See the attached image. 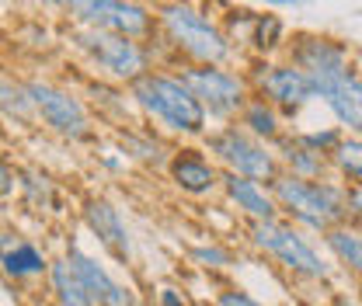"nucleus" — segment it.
Returning <instances> with one entry per match:
<instances>
[{
  "instance_id": "obj_1",
  "label": "nucleus",
  "mask_w": 362,
  "mask_h": 306,
  "mask_svg": "<svg viewBox=\"0 0 362 306\" xmlns=\"http://www.w3.org/2000/svg\"><path fill=\"white\" fill-rule=\"evenodd\" d=\"M269 188L275 195V206H279L282 219H289L303 233L324 237L327 230L349 223V184H341L334 175L324 177V181L279 175Z\"/></svg>"
},
{
  "instance_id": "obj_2",
  "label": "nucleus",
  "mask_w": 362,
  "mask_h": 306,
  "mask_svg": "<svg viewBox=\"0 0 362 306\" xmlns=\"http://www.w3.org/2000/svg\"><path fill=\"white\" fill-rule=\"evenodd\" d=\"M129 94L143 108V115L153 119L160 129L178 132V136H206L209 132V115L199 105V98L192 94V88L181 81V73L150 70L129 84Z\"/></svg>"
},
{
  "instance_id": "obj_3",
  "label": "nucleus",
  "mask_w": 362,
  "mask_h": 306,
  "mask_svg": "<svg viewBox=\"0 0 362 306\" xmlns=\"http://www.w3.org/2000/svg\"><path fill=\"white\" fill-rule=\"evenodd\" d=\"M251 244L269 254L272 261H279L289 275L303 278V282H327L331 278V261L310 244V237L293 226L289 219H269V223H251L247 230Z\"/></svg>"
},
{
  "instance_id": "obj_4",
  "label": "nucleus",
  "mask_w": 362,
  "mask_h": 306,
  "mask_svg": "<svg viewBox=\"0 0 362 306\" xmlns=\"http://www.w3.org/2000/svg\"><path fill=\"white\" fill-rule=\"evenodd\" d=\"M202 146L220 164L223 175H240L251 177V181H262V184H272L282 175V164H279L275 150L269 143L255 139L251 132H244L237 122H226V126H216L213 132H206Z\"/></svg>"
},
{
  "instance_id": "obj_5",
  "label": "nucleus",
  "mask_w": 362,
  "mask_h": 306,
  "mask_svg": "<svg viewBox=\"0 0 362 306\" xmlns=\"http://www.w3.org/2000/svg\"><path fill=\"white\" fill-rule=\"evenodd\" d=\"M160 28L168 32L171 45L181 56H188L192 66H223L233 45L202 11L188 4H164L160 7Z\"/></svg>"
},
{
  "instance_id": "obj_6",
  "label": "nucleus",
  "mask_w": 362,
  "mask_h": 306,
  "mask_svg": "<svg viewBox=\"0 0 362 306\" xmlns=\"http://www.w3.org/2000/svg\"><path fill=\"white\" fill-rule=\"evenodd\" d=\"M289 63H293L296 70H303V77L310 81L317 101H327L331 90L352 73L349 49L338 42V39L314 35V32L293 35V42H289Z\"/></svg>"
},
{
  "instance_id": "obj_7",
  "label": "nucleus",
  "mask_w": 362,
  "mask_h": 306,
  "mask_svg": "<svg viewBox=\"0 0 362 306\" xmlns=\"http://www.w3.org/2000/svg\"><path fill=\"white\" fill-rule=\"evenodd\" d=\"M181 81L192 88L199 98V105L206 108L209 119L216 122H237V115L244 112V105L251 101V81L244 73H233L226 66H181Z\"/></svg>"
},
{
  "instance_id": "obj_8",
  "label": "nucleus",
  "mask_w": 362,
  "mask_h": 306,
  "mask_svg": "<svg viewBox=\"0 0 362 306\" xmlns=\"http://www.w3.org/2000/svg\"><path fill=\"white\" fill-rule=\"evenodd\" d=\"M77 49L88 56L90 63L105 73H112L115 81H139L143 73H150V56L146 49L136 42V39H126L112 28H81L74 35Z\"/></svg>"
},
{
  "instance_id": "obj_9",
  "label": "nucleus",
  "mask_w": 362,
  "mask_h": 306,
  "mask_svg": "<svg viewBox=\"0 0 362 306\" xmlns=\"http://www.w3.org/2000/svg\"><path fill=\"white\" fill-rule=\"evenodd\" d=\"M32 101H35V112L49 129L63 139H88L90 136V119L84 112V105L63 88H52V84H42V81H32L25 84Z\"/></svg>"
},
{
  "instance_id": "obj_10",
  "label": "nucleus",
  "mask_w": 362,
  "mask_h": 306,
  "mask_svg": "<svg viewBox=\"0 0 362 306\" xmlns=\"http://www.w3.org/2000/svg\"><path fill=\"white\" fill-rule=\"evenodd\" d=\"M255 94H262L269 105H275L286 119H296L310 101H317L310 81L293 63H265L255 73Z\"/></svg>"
},
{
  "instance_id": "obj_11",
  "label": "nucleus",
  "mask_w": 362,
  "mask_h": 306,
  "mask_svg": "<svg viewBox=\"0 0 362 306\" xmlns=\"http://www.w3.org/2000/svg\"><path fill=\"white\" fill-rule=\"evenodd\" d=\"M168 177H171L175 188H181L192 199H206V195L220 192V184H223V171L206 153V146H181V150H175L168 157Z\"/></svg>"
},
{
  "instance_id": "obj_12",
  "label": "nucleus",
  "mask_w": 362,
  "mask_h": 306,
  "mask_svg": "<svg viewBox=\"0 0 362 306\" xmlns=\"http://www.w3.org/2000/svg\"><path fill=\"white\" fill-rule=\"evenodd\" d=\"M84 223L94 233V240L115 258L119 264H129L133 258V237L126 230V223L119 216V209L108 202V199H90L84 206Z\"/></svg>"
},
{
  "instance_id": "obj_13",
  "label": "nucleus",
  "mask_w": 362,
  "mask_h": 306,
  "mask_svg": "<svg viewBox=\"0 0 362 306\" xmlns=\"http://www.w3.org/2000/svg\"><path fill=\"white\" fill-rule=\"evenodd\" d=\"M223 199L251 223H269V219H282L279 206H275V195H272L269 184L262 181H251V177L240 175H223V184H220Z\"/></svg>"
},
{
  "instance_id": "obj_14",
  "label": "nucleus",
  "mask_w": 362,
  "mask_h": 306,
  "mask_svg": "<svg viewBox=\"0 0 362 306\" xmlns=\"http://www.w3.org/2000/svg\"><path fill=\"white\" fill-rule=\"evenodd\" d=\"M66 261L74 264V271L84 282V289H88V296L94 300V306H129V293L105 271V264H98L81 247H70L66 251Z\"/></svg>"
},
{
  "instance_id": "obj_15",
  "label": "nucleus",
  "mask_w": 362,
  "mask_h": 306,
  "mask_svg": "<svg viewBox=\"0 0 362 306\" xmlns=\"http://www.w3.org/2000/svg\"><path fill=\"white\" fill-rule=\"evenodd\" d=\"M275 157L282 164V175L303 177V181H324V177H331V160L314 153L310 146H303L293 132H286L275 143Z\"/></svg>"
},
{
  "instance_id": "obj_16",
  "label": "nucleus",
  "mask_w": 362,
  "mask_h": 306,
  "mask_svg": "<svg viewBox=\"0 0 362 306\" xmlns=\"http://www.w3.org/2000/svg\"><path fill=\"white\" fill-rule=\"evenodd\" d=\"M237 126L244 132H251L255 139H262V143H269L272 150H275V143L286 136V115L269 105L262 94H251V101L244 105V112L237 115Z\"/></svg>"
},
{
  "instance_id": "obj_17",
  "label": "nucleus",
  "mask_w": 362,
  "mask_h": 306,
  "mask_svg": "<svg viewBox=\"0 0 362 306\" xmlns=\"http://www.w3.org/2000/svg\"><path fill=\"white\" fill-rule=\"evenodd\" d=\"M324 105H327L334 122L349 136H362V73L359 70H352L338 88L331 90V98Z\"/></svg>"
},
{
  "instance_id": "obj_18",
  "label": "nucleus",
  "mask_w": 362,
  "mask_h": 306,
  "mask_svg": "<svg viewBox=\"0 0 362 306\" xmlns=\"http://www.w3.org/2000/svg\"><path fill=\"white\" fill-rule=\"evenodd\" d=\"M0 268L11 278H35V275H42L49 264H45L42 251L35 244H28L25 237L0 233Z\"/></svg>"
},
{
  "instance_id": "obj_19",
  "label": "nucleus",
  "mask_w": 362,
  "mask_h": 306,
  "mask_svg": "<svg viewBox=\"0 0 362 306\" xmlns=\"http://www.w3.org/2000/svg\"><path fill=\"white\" fill-rule=\"evenodd\" d=\"M324 247L334 258V264H341L345 271H352L356 278H362V230L352 223H341L334 230L324 233Z\"/></svg>"
},
{
  "instance_id": "obj_20",
  "label": "nucleus",
  "mask_w": 362,
  "mask_h": 306,
  "mask_svg": "<svg viewBox=\"0 0 362 306\" xmlns=\"http://www.w3.org/2000/svg\"><path fill=\"white\" fill-rule=\"evenodd\" d=\"M49 282H52V293H56V303L59 306H94V300L88 296L84 282L77 278L74 264L66 258L49 264Z\"/></svg>"
},
{
  "instance_id": "obj_21",
  "label": "nucleus",
  "mask_w": 362,
  "mask_h": 306,
  "mask_svg": "<svg viewBox=\"0 0 362 306\" xmlns=\"http://www.w3.org/2000/svg\"><path fill=\"white\" fill-rule=\"evenodd\" d=\"M331 175L338 177L341 184H349V188L362 184V136H349L345 132V139L331 153Z\"/></svg>"
},
{
  "instance_id": "obj_22",
  "label": "nucleus",
  "mask_w": 362,
  "mask_h": 306,
  "mask_svg": "<svg viewBox=\"0 0 362 306\" xmlns=\"http://www.w3.org/2000/svg\"><path fill=\"white\" fill-rule=\"evenodd\" d=\"M108 28L126 35V39H143V35H150V14H146V7H139L133 0H119Z\"/></svg>"
},
{
  "instance_id": "obj_23",
  "label": "nucleus",
  "mask_w": 362,
  "mask_h": 306,
  "mask_svg": "<svg viewBox=\"0 0 362 306\" xmlns=\"http://www.w3.org/2000/svg\"><path fill=\"white\" fill-rule=\"evenodd\" d=\"M0 115L18 119V122H32L39 112H35V101H32L28 88H21V84L0 77Z\"/></svg>"
},
{
  "instance_id": "obj_24",
  "label": "nucleus",
  "mask_w": 362,
  "mask_h": 306,
  "mask_svg": "<svg viewBox=\"0 0 362 306\" xmlns=\"http://www.w3.org/2000/svg\"><path fill=\"white\" fill-rule=\"evenodd\" d=\"M115 4H119V0H63V7H66L84 28H108Z\"/></svg>"
},
{
  "instance_id": "obj_25",
  "label": "nucleus",
  "mask_w": 362,
  "mask_h": 306,
  "mask_svg": "<svg viewBox=\"0 0 362 306\" xmlns=\"http://www.w3.org/2000/svg\"><path fill=\"white\" fill-rule=\"evenodd\" d=\"M18 177H21V192H25L28 206H35V209H56V184L49 181V175L35 171V167H25Z\"/></svg>"
},
{
  "instance_id": "obj_26",
  "label": "nucleus",
  "mask_w": 362,
  "mask_h": 306,
  "mask_svg": "<svg viewBox=\"0 0 362 306\" xmlns=\"http://www.w3.org/2000/svg\"><path fill=\"white\" fill-rule=\"evenodd\" d=\"M282 42H286V25H282V18H275V14H255L251 45L269 56L272 49H279Z\"/></svg>"
},
{
  "instance_id": "obj_27",
  "label": "nucleus",
  "mask_w": 362,
  "mask_h": 306,
  "mask_svg": "<svg viewBox=\"0 0 362 306\" xmlns=\"http://www.w3.org/2000/svg\"><path fill=\"white\" fill-rule=\"evenodd\" d=\"M293 136H296L303 146H310L314 153L331 160V153H334L338 143L345 139V129H341V126H324V129H303V132H293Z\"/></svg>"
},
{
  "instance_id": "obj_28",
  "label": "nucleus",
  "mask_w": 362,
  "mask_h": 306,
  "mask_svg": "<svg viewBox=\"0 0 362 306\" xmlns=\"http://www.w3.org/2000/svg\"><path fill=\"white\" fill-rule=\"evenodd\" d=\"M119 143H122V150H126L133 160H143V164H160V160H164L160 143L150 139V136H143V132H122Z\"/></svg>"
},
{
  "instance_id": "obj_29",
  "label": "nucleus",
  "mask_w": 362,
  "mask_h": 306,
  "mask_svg": "<svg viewBox=\"0 0 362 306\" xmlns=\"http://www.w3.org/2000/svg\"><path fill=\"white\" fill-rule=\"evenodd\" d=\"M192 261L202 264V268H230L233 254L220 244H199V247H192Z\"/></svg>"
},
{
  "instance_id": "obj_30",
  "label": "nucleus",
  "mask_w": 362,
  "mask_h": 306,
  "mask_svg": "<svg viewBox=\"0 0 362 306\" xmlns=\"http://www.w3.org/2000/svg\"><path fill=\"white\" fill-rule=\"evenodd\" d=\"M216 306H265L258 303L251 293H244V289H220L216 293Z\"/></svg>"
},
{
  "instance_id": "obj_31",
  "label": "nucleus",
  "mask_w": 362,
  "mask_h": 306,
  "mask_svg": "<svg viewBox=\"0 0 362 306\" xmlns=\"http://www.w3.org/2000/svg\"><path fill=\"white\" fill-rule=\"evenodd\" d=\"M157 306H192V303H188V296H185L181 289L160 286V289H157Z\"/></svg>"
},
{
  "instance_id": "obj_32",
  "label": "nucleus",
  "mask_w": 362,
  "mask_h": 306,
  "mask_svg": "<svg viewBox=\"0 0 362 306\" xmlns=\"http://www.w3.org/2000/svg\"><path fill=\"white\" fill-rule=\"evenodd\" d=\"M349 223L362 230V184L349 188Z\"/></svg>"
},
{
  "instance_id": "obj_33",
  "label": "nucleus",
  "mask_w": 362,
  "mask_h": 306,
  "mask_svg": "<svg viewBox=\"0 0 362 306\" xmlns=\"http://www.w3.org/2000/svg\"><path fill=\"white\" fill-rule=\"evenodd\" d=\"M11 188H14V175H11V167L0 160V199L11 195Z\"/></svg>"
},
{
  "instance_id": "obj_34",
  "label": "nucleus",
  "mask_w": 362,
  "mask_h": 306,
  "mask_svg": "<svg viewBox=\"0 0 362 306\" xmlns=\"http://www.w3.org/2000/svg\"><path fill=\"white\" fill-rule=\"evenodd\" d=\"M265 4H272V7H296L300 0H265Z\"/></svg>"
},
{
  "instance_id": "obj_35",
  "label": "nucleus",
  "mask_w": 362,
  "mask_h": 306,
  "mask_svg": "<svg viewBox=\"0 0 362 306\" xmlns=\"http://www.w3.org/2000/svg\"><path fill=\"white\" fill-rule=\"evenodd\" d=\"M105 167H108V171H119V167H122V164H119V160H115V157H105Z\"/></svg>"
},
{
  "instance_id": "obj_36",
  "label": "nucleus",
  "mask_w": 362,
  "mask_h": 306,
  "mask_svg": "<svg viewBox=\"0 0 362 306\" xmlns=\"http://www.w3.org/2000/svg\"><path fill=\"white\" fill-rule=\"evenodd\" d=\"M49 4H59V7H63V0H49Z\"/></svg>"
},
{
  "instance_id": "obj_37",
  "label": "nucleus",
  "mask_w": 362,
  "mask_h": 306,
  "mask_svg": "<svg viewBox=\"0 0 362 306\" xmlns=\"http://www.w3.org/2000/svg\"><path fill=\"white\" fill-rule=\"evenodd\" d=\"M338 306H352V303H345V300H341V303H338Z\"/></svg>"
}]
</instances>
